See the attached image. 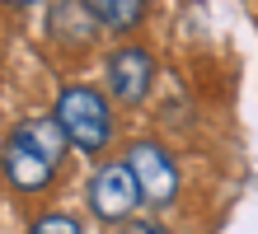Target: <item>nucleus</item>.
<instances>
[{
    "label": "nucleus",
    "instance_id": "5",
    "mask_svg": "<svg viewBox=\"0 0 258 234\" xmlns=\"http://www.w3.org/2000/svg\"><path fill=\"white\" fill-rule=\"evenodd\" d=\"M103 80H108L113 99H122V103L146 99V89H150V56L141 52V47H117V52L108 56Z\"/></svg>",
    "mask_w": 258,
    "mask_h": 234
},
{
    "label": "nucleus",
    "instance_id": "7",
    "mask_svg": "<svg viewBox=\"0 0 258 234\" xmlns=\"http://www.w3.org/2000/svg\"><path fill=\"white\" fill-rule=\"evenodd\" d=\"M28 234H80V229H75V220H66V215H42Z\"/></svg>",
    "mask_w": 258,
    "mask_h": 234
},
{
    "label": "nucleus",
    "instance_id": "3",
    "mask_svg": "<svg viewBox=\"0 0 258 234\" xmlns=\"http://www.w3.org/2000/svg\"><path fill=\"white\" fill-rule=\"evenodd\" d=\"M141 183H136V174L122 164H103L94 183H89V211L103 215V220H122V215H132L136 206H141Z\"/></svg>",
    "mask_w": 258,
    "mask_h": 234
},
{
    "label": "nucleus",
    "instance_id": "4",
    "mask_svg": "<svg viewBox=\"0 0 258 234\" xmlns=\"http://www.w3.org/2000/svg\"><path fill=\"white\" fill-rule=\"evenodd\" d=\"M127 169L136 174L146 201H174V192H178V169H174V160L155 145V140H136V145L127 150Z\"/></svg>",
    "mask_w": 258,
    "mask_h": 234
},
{
    "label": "nucleus",
    "instance_id": "6",
    "mask_svg": "<svg viewBox=\"0 0 258 234\" xmlns=\"http://www.w3.org/2000/svg\"><path fill=\"white\" fill-rule=\"evenodd\" d=\"M89 19H99L108 28H127V24L141 19V5H136V0H94V5H89Z\"/></svg>",
    "mask_w": 258,
    "mask_h": 234
},
{
    "label": "nucleus",
    "instance_id": "2",
    "mask_svg": "<svg viewBox=\"0 0 258 234\" xmlns=\"http://www.w3.org/2000/svg\"><path fill=\"white\" fill-rule=\"evenodd\" d=\"M52 117L61 122V131L80 150H89V154H99L103 145H108V136H113V113H108V103H103V94L85 89V85H71L61 99H56Z\"/></svg>",
    "mask_w": 258,
    "mask_h": 234
},
{
    "label": "nucleus",
    "instance_id": "1",
    "mask_svg": "<svg viewBox=\"0 0 258 234\" xmlns=\"http://www.w3.org/2000/svg\"><path fill=\"white\" fill-rule=\"evenodd\" d=\"M66 131L56 117H28L19 131L5 140V178L19 192H38L66 160Z\"/></svg>",
    "mask_w": 258,
    "mask_h": 234
},
{
    "label": "nucleus",
    "instance_id": "8",
    "mask_svg": "<svg viewBox=\"0 0 258 234\" xmlns=\"http://www.w3.org/2000/svg\"><path fill=\"white\" fill-rule=\"evenodd\" d=\"M122 234H169V229H164V225H155V220H132Z\"/></svg>",
    "mask_w": 258,
    "mask_h": 234
}]
</instances>
